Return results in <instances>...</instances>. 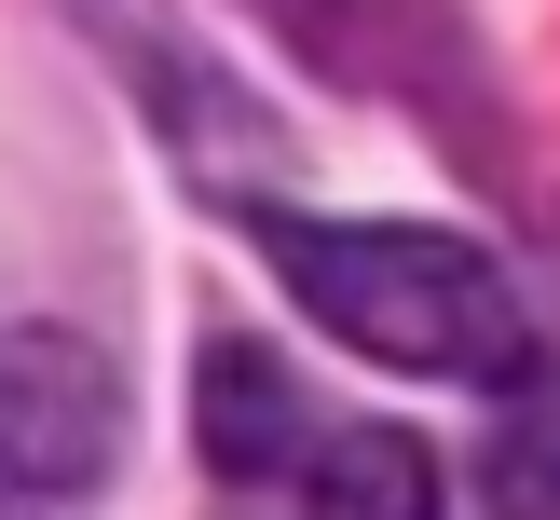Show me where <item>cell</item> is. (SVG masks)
<instances>
[{
  "instance_id": "1",
  "label": "cell",
  "mask_w": 560,
  "mask_h": 520,
  "mask_svg": "<svg viewBox=\"0 0 560 520\" xmlns=\"http://www.w3.org/2000/svg\"><path fill=\"white\" fill-rule=\"evenodd\" d=\"M246 246L301 288V315H328L355 356L383 370H438V383H506L534 356L520 288L492 274V246L424 233V219H301V206H246Z\"/></svg>"
},
{
  "instance_id": "5",
  "label": "cell",
  "mask_w": 560,
  "mask_h": 520,
  "mask_svg": "<svg viewBox=\"0 0 560 520\" xmlns=\"http://www.w3.org/2000/svg\"><path fill=\"white\" fill-rule=\"evenodd\" d=\"M479 507L492 520H560V356H520L479 425Z\"/></svg>"
},
{
  "instance_id": "3",
  "label": "cell",
  "mask_w": 560,
  "mask_h": 520,
  "mask_svg": "<svg viewBox=\"0 0 560 520\" xmlns=\"http://www.w3.org/2000/svg\"><path fill=\"white\" fill-rule=\"evenodd\" d=\"M315 425H328V411L273 370V343H206V370H191V452H206L233 493H273Z\"/></svg>"
},
{
  "instance_id": "4",
  "label": "cell",
  "mask_w": 560,
  "mask_h": 520,
  "mask_svg": "<svg viewBox=\"0 0 560 520\" xmlns=\"http://www.w3.org/2000/svg\"><path fill=\"white\" fill-rule=\"evenodd\" d=\"M273 493H288V520H438V465L397 425H315Z\"/></svg>"
},
{
  "instance_id": "2",
  "label": "cell",
  "mask_w": 560,
  "mask_h": 520,
  "mask_svg": "<svg viewBox=\"0 0 560 520\" xmlns=\"http://www.w3.org/2000/svg\"><path fill=\"white\" fill-rule=\"evenodd\" d=\"M124 383L82 328H0V520H69L109 465Z\"/></svg>"
}]
</instances>
